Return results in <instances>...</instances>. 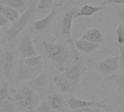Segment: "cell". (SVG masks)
Instances as JSON below:
<instances>
[{
    "mask_svg": "<svg viewBox=\"0 0 124 112\" xmlns=\"http://www.w3.org/2000/svg\"><path fill=\"white\" fill-rule=\"evenodd\" d=\"M80 39L88 41L92 43L100 44L103 40V35L99 29L91 28V29L85 31L83 34Z\"/></svg>",
    "mask_w": 124,
    "mask_h": 112,
    "instance_id": "cell-16",
    "label": "cell"
},
{
    "mask_svg": "<svg viewBox=\"0 0 124 112\" xmlns=\"http://www.w3.org/2000/svg\"><path fill=\"white\" fill-rule=\"evenodd\" d=\"M83 66L80 61H77L72 66L64 69V74L69 81L71 87L75 92L80 82L83 75Z\"/></svg>",
    "mask_w": 124,
    "mask_h": 112,
    "instance_id": "cell-4",
    "label": "cell"
},
{
    "mask_svg": "<svg viewBox=\"0 0 124 112\" xmlns=\"http://www.w3.org/2000/svg\"><path fill=\"white\" fill-rule=\"evenodd\" d=\"M75 45L80 52L84 54H91L100 47V44L99 43H92L81 39L76 40Z\"/></svg>",
    "mask_w": 124,
    "mask_h": 112,
    "instance_id": "cell-15",
    "label": "cell"
},
{
    "mask_svg": "<svg viewBox=\"0 0 124 112\" xmlns=\"http://www.w3.org/2000/svg\"><path fill=\"white\" fill-rule=\"evenodd\" d=\"M58 6V5H55L51 9L49 14L46 17L34 22V29L36 31H43L44 29H45L46 28H47L49 26V25L51 23V22L53 21V19L55 18V15L56 14V12H57V7Z\"/></svg>",
    "mask_w": 124,
    "mask_h": 112,
    "instance_id": "cell-13",
    "label": "cell"
},
{
    "mask_svg": "<svg viewBox=\"0 0 124 112\" xmlns=\"http://www.w3.org/2000/svg\"><path fill=\"white\" fill-rule=\"evenodd\" d=\"M112 44L115 46L120 51V56H119V62H120V68L124 70V45L120 44L117 42H112Z\"/></svg>",
    "mask_w": 124,
    "mask_h": 112,
    "instance_id": "cell-24",
    "label": "cell"
},
{
    "mask_svg": "<svg viewBox=\"0 0 124 112\" xmlns=\"http://www.w3.org/2000/svg\"><path fill=\"white\" fill-rule=\"evenodd\" d=\"M78 13L76 9H70L64 15L61 24V34L68 41H71L72 39V26L73 19L76 13Z\"/></svg>",
    "mask_w": 124,
    "mask_h": 112,
    "instance_id": "cell-9",
    "label": "cell"
},
{
    "mask_svg": "<svg viewBox=\"0 0 124 112\" xmlns=\"http://www.w3.org/2000/svg\"><path fill=\"white\" fill-rule=\"evenodd\" d=\"M53 82H54L55 86L58 87V89L59 90H61L62 92L67 94V95H71L74 92L69 81L66 78L64 73L54 76Z\"/></svg>",
    "mask_w": 124,
    "mask_h": 112,
    "instance_id": "cell-12",
    "label": "cell"
},
{
    "mask_svg": "<svg viewBox=\"0 0 124 112\" xmlns=\"http://www.w3.org/2000/svg\"><path fill=\"white\" fill-rule=\"evenodd\" d=\"M23 63L30 68H39L42 61V57L40 55H37L31 57L26 58L23 59Z\"/></svg>",
    "mask_w": 124,
    "mask_h": 112,
    "instance_id": "cell-20",
    "label": "cell"
},
{
    "mask_svg": "<svg viewBox=\"0 0 124 112\" xmlns=\"http://www.w3.org/2000/svg\"><path fill=\"white\" fill-rule=\"evenodd\" d=\"M25 0H2L1 4L10 7L16 10L22 9L25 5Z\"/></svg>",
    "mask_w": 124,
    "mask_h": 112,
    "instance_id": "cell-21",
    "label": "cell"
},
{
    "mask_svg": "<svg viewBox=\"0 0 124 112\" xmlns=\"http://www.w3.org/2000/svg\"><path fill=\"white\" fill-rule=\"evenodd\" d=\"M21 112H33L32 110H30V109H25V108H21Z\"/></svg>",
    "mask_w": 124,
    "mask_h": 112,
    "instance_id": "cell-32",
    "label": "cell"
},
{
    "mask_svg": "<svg viewBox=\"0 0 124 112\" xmlns=\"http://www.w3.org/2000/svg\"><path fill=\"white\" fill-rule=\"evenodd\" d=\"M47 103L51 109L60 111L65 105V98L59 93L51 94L47 96Z\"/></svg>",
    "mask_w": 124,
    "mask_h": 112,
    "instance_id": "cell-14",
    "label": "cell"
},
{
    "mask_svg": "<svg viewBox=\"0 0 124 112\" xmlns=\"http://www.w3.org/2000/svg\"><path fill=\"white\" fill-rule=\"evenodd\" d=\"M97 70L104 74H111L115 73L120 69L119 55L110 56L101 61L96 67Z\"/></svg>",
    "mask_w": 124,
    "mask_h": 112,
    "instance_id": "cell-6",
    "label": "cell"
},
{
    "mask_svg": "<svg viewBox=\"0 0 124 112\" xmlns=\"http://www.w3.org/2000/svg\"><path fill=\"white\" fill-rule=\"evenodd\" d=\"M101 10H103V7H94L85 3L76 13L75 18L83 17V16H91L95 13L101 11Z\"/></svg>",
    "mask_w": 124,
    "mask_h": 112,
    "instance_id": "cell-18",
    "label": "cell"
},
{
    "mask_svg": "<svg viewBox=\"0 0 124 112\" xmlns=\"http://www.w3.org/2000/svg\"><path fill=\"white\" fill-rule=\"evenodd\" d=\"M67 105L70 108V110L77 109V108H104L106 106L105 102L104 100H86L76 98L75 97H71L68 100Z\"/></svg>",
    "mask_w": 124,
    "mask_h": 112,
    "instance_id": "cell-5",
    "label": "cell"
},
{
    "mask_svg": "<svg viewBox=\"0 0 124 112\" xmlns=\"http://www.w3.org/2000/svg\"><path fill=\"white\" fill-rule=\"evenodd\" d=\"M13 101L21 108L32 110L34 104V91L28 87H22L16 93Z\"/></svg>",
    "mask_w": 124,
    "mask_h": 112,
    "instance_id": "cell-3",
    "label": "cell"
},
{
    "mask_svg": "<svg viewBox=\"0 0 124 112\" xmlns=\"http://www.w3.org/2000/svg\"><path fill=\"white\" fill-rule=\"evenodd\" d=\"M0 14H1L8 21L13 23L16 21L19 17V12L10 7L0 4Z\"/></svg>",
    "mask_w": 124,
    "mask_h": 112,
    "instance_id": "cell-17",
    "label": "cell"
},
{
    "mask_svg": "<svg viewBox=\"0 0 124 112\" xmlns=\"http://www.w3.org/2000/svg\"><path fill=\"white\" fill-rule=\"evenodd\" d=\"M117 42L120 44L124 45V23L120 22L115 30Z\"/></svg>",
    "mask_w": 124,
    "mask_h": 112,
    "instance_id": "cell-22",
    "label": "cell"
},
{
    "mask_svg": "<svg viewBox=\"0 0 124 112\" xmlns=\"http://www.w3.org/2000/svg\"><path fill=\"white\" fill-rule=\"evenodd\" d=\"M54 0H39L37 4V8L41 12H45L53 5Z\"/></svg>",
    "mask_w": 124,
    "mask_h": 112,
    "instance_id": "cell-23",
    "label": "cell"
},
{
    "mask_svg": "<svg viewBox=\"0 0 124 112\" xmlns=\"http://www.w3.org/2000/svg\"><path fill=\"white\" fill-rule=\"evenodd\" d=\"M2 74H3V73H2V71L1 69V66H0V81H1L2 79Z\"/></svg>",
    "mask_w": 124,
    "mask_h": 112,
    "instance_id": "cell-33",
    "label": "cell"
},
{
    "mask_svg": "<svg viewBox=\"0 0 124 112\" xmlns=\"http://www.w3.org/2000/svg\"><path fill=\"white\" fill-rule=\"evenodd\" d=\"M42 47L45 51L47 57L56 63L61 71H64V66L70 58V50L63 44L44 42Z\"/></svg>",
    "mask_w": 124,
    "mask_h": 112,
    "instance_id": "cell-2",
    "label": "cell"
},
{
    "mask_svg": "<svg viewBox=\"0 0 124 112\" xmlns=\"http://www.w3.org/2000/svg\"><path fill=\"white\" fill-rule=\"evenodd\" d=\"M36 7H37V3L34 1L28 7V9L21 15H20L19 18L16 21L12 23L11 26L5 33L3 36L2 42L7 43V42H16L20 33L26 28V26H27V24L33 17L34 12L36 10Z\"/></svg>",
    "mask_w": 124,
    "mask_h": 112,
    "instance_id": "cell-1",
    "label": "cell"
},
{
    "mask_svg": "<svg viewBox=\"0 0 124 112\" xmlns=\"http://www.w3.org/2000/svg\"><path fill=\"white\" fill-rule=\"evenodd\" d=\"M117 15L118 16V18L120 20V22L124 23V7H121V8H118L117 11Z\"/></svg>",
    "mask_w": 124,
    "mask_h": 112,
    "instance_id": "cell-30",
    "label": "cell"
},
{
    "mask_svg": "<svg viewBox=\"0 0 124 112\" xmlns=\"http://www.w3.org/2000/svg\"><path fill=\"white\" fill-rule=\"evenodd\" d=\"M19 50L23 58L31 57L37 55V52L34 47L32 36L30 34H25L20 43Z\"/></svg>",
    "mask_w": 124,
    "mask_h": 112,
    "instance_id": "cell-8",
    "label": "cell"
},
{
    "mask_svg": "<svg viewBox=\"0 0 124 112\" xmlns=\"http://www.w3.org/2000/svg\"><path fill=\"white\" fill-rule=\"evenodd\" d=\"M112 80L115 82V84L120 88L123 90V92H124V74H122L120 75H115V76H112L111 77Z\"/></svg>",
    "mask_w": 124,
    "mask_h": 112,
    "instance_id": "cell-25",
    "label": "cell"
},
{
    "mask_svg": "<svg viewBox=\"0 0 124 112\" xmlns=\"http://www.w3.org/2000/svg\"><path fill=\"white\" fill-rule=\"evenodd\" d=\"M14 65V55L11 51H8L0 55V66L4 76L9 79L11 76Z\"/></svg>",
    "mask_w": 124,
    "mask_h": 112,
    "instance_id": "cell-10",
    "label": "cell"
},
{
    "mask_svg": "<svg viewBox=\"0 0 124 112\" xmlns=\"http://www.w3.org/2000/svg\"><path fill=\"white\" fill-rule=\"evenodd\" d=\"M51 110L52 109L48 103L46 101H42L39 103L38 106L37 112H51Z\"/></svg>",
    "mask_w": 124,
    "mask_h": 112,
    "instance_id": "cell-26",
    "label": "cell"
},
{
    "mask_svg": "<svg viewBox=\"0 0 124 112\" xmlns=\"http://www.w3.org/2000/svg\"><path fill=\"white\" fill-rule=\"evenodd\" d=\"M0 112H17V107L10 98L0 100Z\"/></svg>",
    "mask_w": 124,
    "mask_h": 112,
    "instance_id": "cell-19",
    "label": "cell"
},
{
    "mask_svg": "<svg viewBox=\"0 0 124 112\" xmlns=\"http://www.w3.org/2000/svg\"><path fill=\"white\" fill-rule=\"evenodd\" d=\"M50 79V74L48 71L44 70L40 72L34 79L29 81L28 85L29 88L34 92H42L48 85Z\"/></svg>",
    "mask_w": 124,
    "mask_h": 112,
    "instance_id": "cell-7",
    "label": "cell"
},
{
    "mask_svg": "<svg viewBox=\"0 0 124 112\" xmlns=\"http://www.w3.org/2000/svg\"><path fill=\"white\" fill-rule=\"evenodd\" d=\"M100 108H83L70 110L69 112H101Z\"/></svg>",
    "mask_w": 124,
    "mask_h": 112,
    "instance_id": "cell-27",
    "label": "cell"
},
{
    "mask_svg": "<svg viewBox=\"0 0 124 112\" xmlns=\"http://www.w3.org/2000/svg\"><path fill=\"white\" fill-rule=\"evenodd\" d=\"M124 4V0H107L103 2V5H122Z\"/></svg>",
    "mask_w": 124,
    "mask_h": 112,
    "instance_id": "cell-29",
    "label": "cell"
},
{
    "mask_svg": "<svg viewBox=\"0 0 124 112\" xmlns=\"http://www.w3.org/2000/svg\"><path fill=\"white\" fill-rule=\"evenodd\" d=\"M7 23H8V21L0 14V27L5 26V24H7Z\"/></svg>",
    "mask_w": 124,
    "mask_h": 112,
    "instance_id": "cell-31",
    "label": "cell"
},
{
    "mask_svg": "<svg viewBox=\"0 0 124 112\" xmlns=\"http://www.w3.org/2000/svg\"><path fill=\"white\" fill-rule=\"evenodd\" d=\"M38 69L39 68H30L23 63V59L20 60L17 70V82H23L30 79L31 77L37 72Z\"/></svg>",
    "mask_w": 124,
    "mask_h": 112,
    "instance_id": "cell-11",
    "label": "cell"
},
{
    "mask_svg": "<svg viewBox=\"0 0 124 112\" xmlns=\"http://www.w3.org/2000/svg\"><path fill=\"white\" fill-rule=\"evenodd\" d=\"M10 98L9 90L6 87H0V100Z\"/></svg>",
    "mask_w": 124,
    "mask_h": 112,
    "instance_id": "cell-28",
    "label": "cell"
}]
</instances>
